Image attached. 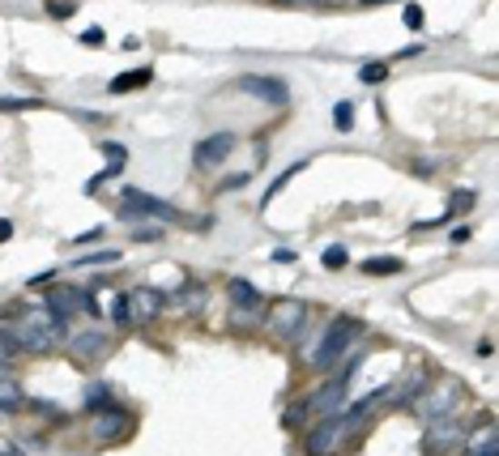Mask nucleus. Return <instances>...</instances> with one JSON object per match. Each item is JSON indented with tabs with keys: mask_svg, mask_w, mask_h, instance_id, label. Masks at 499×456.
<instances>
[{
	"mask_svg": "<svg viewBox=\"0 0 499 456\" xmlns=\"http://www.w3.org/2000/svg\"><path fill=\"white\" fill-rule=\"evenodd\" d=\"M354 337H359V324H354L350 316L333 320L329 329L320 332V350H312V362H316V367H333V362L346 354V346L354 342Z\"/></svg>",
	"mask_w": 499,
	"mask_h": 456,
	"instance_id": "obj_1",
	"label": "nucleus"
},
{
	"mask_svg": "<svg viewBox=\"0 0 499 456\" xmlns=\"http://www.w3.org/2000/svg\"><path fill=\"white\" fill-rule=\"evenodd\" d=\"M307 320V303L304 299H277L269 312H264V329L277 332V337H299Z\"/></svg>",
	"mask_w": 499,
	"mask_h": 456,
	"instance_id": "obj_2",
	"label": "nucleus"
},
{
	"mask_svg": "<svg viewBox=\"0 0 499 456\" xmlns=\"http://www.w3.org/2000/svg\"><path fill=\"white\" fill-rule=\"evenodd\" d=\"M125 201H120V209H125L128 218H163V222H180L184 213L175 205H166V201H158V196L141 193V188H125Z\"/></svg>",
	"mask_w": 499,
	"mask_h": 456,
	"instance_id": "obj_3",
	"label": "nucleus"
},
{
	"mask_svg": "<svg viewBox=\"0 0 499 456\" xmlns=\"http://www.w3.org/2000/svg\"><path fill=\"white\" fill-rule=\"evenodd\" d=\"M461 397V384L457 380H440V388H431V392H418V414L427 418V422H435V418H448L453 414V405H457Z\"/></svg>",
	"mask_w": 499,
	"mask_h": 456,
	"instance_id": "obj_4",
	"label": "nucleus"
},
{
	"mask_svg": "<svg viewBox=\"0 0 499 456\" xmlns=\"http://www.w3.org/2000/svg\"><path fill=\"white\" fill-rule=\"evenodd\" d=\"M461 440H465V431H461L453 418H435V422L427 427V435H423V452L444 456V452H453Z\"/></svg>",
	"mask_w": 499,
	"mask_h": 456,
	"instance_id": "obj_5",
	"label": "nucleus"
},
{
	"mask_svg": "<svg viewBox=\"0 0 499 456\" xmlns=\"http://www.w3.org/2000/svg\"><path fill=\"white\" fill-rule=\"evenodd\" d=\"M90 431H95V440H98V443H115V440H125L128 431H133V418H128L125 410L107 405V410H98V414H95Z\"/></svg>",
	"mask_w": 499,
	"mask_h": 456,
	"instance_id": "obj_6",
	"label": "nucleus"
},
{
	"mask_svg": "<svg viewBox=\"0 0 499 456\" xmlns=\"http://www.w3.org/2000/svg\"><path fill=\"white\" fill-rule=\"evenodd\" d=\"M239 90H248L252 98H261V103H274V107H282V103L291 98L286 82H277V77H256V73H244V77H239Z\"/></svg>",
	"mask_w": 499,
	"mask_h": 456,
	"instance_id": "obj_7",
	"label": "nucleus"
},
{
	"mask_svg": "<svg viewBox=\"0 0 499 456\" xmlns=\"http://www.w3.org/2000/svg\"><path fill=\"white\" fill-rule=\"evenodd\" d=\"M235 150V133H214V137L205 141H196V150H193V163L196 166H218L226 154Z\"/></svg>",
	"mask_w": 499,
	"mask_h": 456,
	"instance_id": "obj_8",
	"label": "nucleus"
},
{
	"mask_svg": "<svg viewBox=\"0 0 499 456\" xmlns=\"http://www.w3.org/2000/svg\"><path fill=\"white\" fill-rule=\"evenodd\" d=\"M128 307H133V320H137V324H150L154 316H163V294L150 291V286H141V291L128 294Z\"/></svg>",
	"mask_w": 499,
	"mask_h": 456,
	"instance_id": "obj_9",
	"label": "nucleus"
},
{
	"mask_svg": "<svg viewBox=\"0 0 499 456\" xmlns=\"http://www.w3.org/2000/svg\"><path fill=\"white\" fill-rule=\"evenodd\" d=\"M43 307H47L55 320H69L73 312H85V294H77V291H52L47 299H43Z\"/></svg>",
	"mask_w": 499,
	"mask_h": 456,
	"instance_id": "obj_10",
	"label": "nucleus"
},
{
	"mask_svg": "<svg viewBox=\"0 0 499 456\" xmlns=\"http://www.w3.org/2000/svg\"><path fill=\"white\" fill-rule=\"evenodd\" d=\"M107 350H111V337L107 332H98V329L73 337V354H77V359H103Z\"/></svg>",
	"mask_w": 499,
	"mask_h": 456,
	"instance_id": "obj_11",
	"label": "nucleus"
},
{
	"mask_svg": "<svg viewBox=\"0 0 499 456\" xmlns=\"http://www.w3.org/2000/svg\"><path fill=\"white\" fill-rule=\"evenodd\" d=\"M431 375H427V367H414V372H410V380H405V384H397L393 388V397H397V401L393 405H410L418 397V392H423V384H427Z\"/></svg>",
	"mask_w": 499,
	"mask_h": 456,
	"instance_id": "obj_12",
	"label": "nucleus"
},
{
	"mask_svg": "<svg viewBox=\"0 0 499 456\" xmlns=\"http://www.w3.org/2000/svg\"><path fill=\"white\" fill-rule=\"evenodd\" d=\"M405 264L397 261V256H372V261H363V273H372V277H393V273H402Z\"/></svg>",
	"mask_w": 499,
	"mask_h": 456,
	"instance_id": "obj_13",
	"label": "nucleus"
},
{
	"mask_svg": "<svg viewBox=\"0 0 499 456\" xmlns=\"http://www.w3.org/2000/svg\"><path fill=\"white\" fill-rule=\"evenodd\" d=\"M231 299H235V307H256V303H261L256 286H252V282H244V277H231Z\"/></svg>",
	"mask_w": 499,
	"mask_h": 456,
	"instance_id": "obj_14",
	"label": "nucleus"
},
{
	"mask_svg": "<svg viewBox=\"0 0 499 456\" xmlns=\"http://www.w3.org/2000/svg\"><path fill=\"white\" fill-rule=\"evenodd\" d=\"M154 73L150 69H137V73H120L115 82H111V94H125V90H137V85H150Z\"/></svg>",
	"mask_w": 499,
	"mask_h": 456,
	"instance_id": "obj_15",
	"label": "nucleus"
},
{
	"mask_svg": "<svg viewBox=\"0 0 499 456\" xmlns=\"http://www.w3.org/2000/svg\"><path fill=\"white\" fill-rule=\"evenodd\" d=\"M465 456H495V431L491 427L478 431V435L465 443Z\"/></svg>",
	"mask_w": 499,
	"mask_h": 456,
	"instance_id": "obj_16",
	"label": "nucleus"
},
{
	"mask_svg": "<svg viewBox=\"0 0 499 456\" xmlns=\"http://www.w3.org/2000/svg\"><path fill=\"white\" fill-rule=\"evenodd\" d=\"M17 405H22V388L5 375V380H0V410H17Z\"/></svg>",
	"mask_w": 499,
	"mask_h": 456,
	"instance_id": "obj_17",
	"label": "nucleus"
},
{
	"mask_svg": "<svg viewBox=\"0 0 499 456\" xmlns=\"http://www.w3.org/2000/svg\"><path fill=\"white\" fill-rule=\"evenodd\" d=\"M107 388H103V384H90V388H85V410H90V414H98V410H107Z\"/></svg>",
	"mask_w": 499,
	"mask_h": 456,
	"instance_id": "obj_18",
	"label": "nucleus"
},
{
	"mask_svg": "<svg viewBox=\"0 0 499 456\" xmlns=\"http://www.w3.org/2000/svg\"><path fill=\"white\" fill-rule=\"evenodd\" d=\"M17 354H22V346H17V337L9 329H0V362H14Z\"/></svg>",
	"mask_w": 499,
	"mask_h": 456,
	"instance_id": "obj_19",
	"label": "nucleus"
},
{
	"mask_svg": "<svg viewBox=\"0 0 499 456\" xmlns=\"http://www.w3.org/2000/svg\"><path fill=\"white\" fill-rule=\"evenodd\" d=\"M333 120H337L342 133H350V124H354V107H350V103H337V107H333Z\"/></svg>",
	"mask_w": 499,
	"mask_h": 456,
	"instance_id": "obj_20",
	"label": "nucleus"
},
{
	"mask_svg": "<svg viewBox=\"0 0 499 456\" xmlns=\"http://www.w3.org/2000/svg\"><path fill=\"white\" fill-rule=\"evenodd\" d=\"M384 77H388V69H384V64H363V69H359V82H367V85L384 82Z\"/></svg>",
	"mask_w": 499,
	"mask_h": 456,
	"instance_id": "obj_21",
	"label": "nucleus"
},
{
	"mask_svg": "<svg viewBox=\"0 0 499 456\" xmlns=\"http://www.w3.org/2000/svg\"><path fill=\"white\" fill-rule=\"evenodd\" d=\"M470 205H474V193H465V188H461V193H453V205H448V213H465Z\"/></svg>",
	"mask_w": 499,
	"mask_h": 456,
	"instance_id": "obj_22",
	"label": "nucleus"
},
{
	"mask_svg": "<svg viewBox=\"0 0 499 456\" xmlns=\"http://www.w3.org/2000/svg\"><path fill=\"white\" fill-rule=\"evenodd\" d=\"M115 324H133V307H128V294L115 299Z\"/></svg>",
	"mask_w": 499,
	"mask_h": 456,
	"instance_id": "obj_23",
	"label": "nucleus"
},
{
	"mask_svg": "<svg viewBox=\"0 0 499 456\" xmlns=\"http://www.w3.org/2000/svg\"><path fill=\"white\" fill-rule=\"evenodd\" d=\"M120 256V252H98V256H85V261H77V269H95V264H111Z\"/></svg>",
	"mask_w": 499,
	"mask_h": 456,
	"instance_id": "obj_24",
	"label": "nucleus"
},
{
	"mask_svg": "<svg viewBox=\"0 0 499 456\" xmlns=\"http://www.w3.org/2000/svg\"><path fill=\"white\" fill-rule=\"evenodd\" d=\"M346 264V248H329L324 252V269H342Z\"/></svg>",
	"mask_w": 499,
	"mask_h": 456,
	"instance_id": "obj_25",
	"label": "nucleus"
},
{
	"mask_svg": "<svg viewBox=\"0 0 499 456\" xmlns=\"http://www.w3.org/2000/svg\"><path fill=\"white\" fill-rule=\"evenodd\" d=\"M35 107V98H0V111H26Z\"/></svg>",
	"mask_w": 499,
	"mask_h": 456,
	"instance_id": "obj_26",
	"label": "nucleus"
},
{
	"mask_svg": "<svg viewBox=\"0 0 499 456\" xmlns=\"http://www.w3.org/2000/svg\"><path fill=\"white\" fill-rule=\"evenodd\" d=\"M405 26L423 30V9H418V5H405Z\"/></svg>",
	"mask_w": 499,
	"mask_h": 456,
	"instance_id": "obj_27",
	"label": "nucleus"
},
{
	"mask_svg": "<svg viewBox=\"0 0 499 456\" xmlns=\"http://www.w3.org/2000/svg\"><path fill=\"white\" fill-rule=\"evenodd\" d=\"M47 14H52V17H69L73 14V0H52V5H47Z\"/></svg>",
	"mask_w": 499,
	"mask_h": 456,
	"instance_id": "obj_28",
	"label": "nucleus"
},
{
	"mask_svg": "<svg viewBox=\"0 0 499 456\" xmlns=\"http://www.w3.org/2000/svg\"><path fill=\"white\" fill-rule=\"evenodd\" d=\"M282 5H299V9H329L337 0H282Z\"/></svg>",
	"mask_w": 499,
	"mask_h": 456,
	"instance_id": "obj_29",
	"label": "nucleus"
},
{
	"mask_svg": "<svg viewBox=\"0 0 499 456\" xmlns=\"http://www.w3.org/2000/svg\"><path fill=\"white\" fill-rule=\"evenodd\" d=\"M9 235H14V222H9V218H0V243H5Z\"/></svg>",
	"mask_w": 499,
	"mask_h": 456,
	"instance_id": "obj_30",
	"label": "nucleus"
},
{
	"mask_svg": "<svg viewBox=\"0 0 499 456\" xmlns=\"http://www.w3.org/2000/svg\"><path fill=\"white\" fill-rule=\"evenodd\" d=\"M82 43H95V47H98V43H103V30H85Z\"/></svg>",
	"mask_w": 499,
	"mask_h": 456,
	"instance_id": "obj_31",
	"label": "nucleus"
},
{
	"mask_svg": "<svg viewBox=\"0 0 499 456\" xmlns=\"http://www.w3.org/2000/svg\"><path fill=\"white\" fill-rule=\"evenodd\" d=\"M90 239H103V226H95V231H85V235H77V243H90Z\"/></svg>",
	"mask_w": 499,
	"mask_h": 456,
	"instance_id": "obj_32",
	"label": "nucleus"
},
{
	"mask_svg": "<svg viewBox=\"0 0 499 456\" xmlns=\"http://www.w3.org/2000/svg\"><path fill=\"white\" fill-rule=\"evenodd\" d=\"M5 375H9V362H0V380H5Z\"/></svg>",
	"mask_w": 499,
	"mask_h": 456,
	"instance_id": "obj_33",
	"label": "nucleus"
},
{
	"mask_svg": "<svg viewBox=\"0 0 499 456\" xmlns=\"http://www.w3.org/2000/svg\"><path fill=\"white\" fill-rule=\"evenodd\" d=\"M363 5H388V0H363Z\"/></svg>",
	"mask_w": 499,
	"mask_h": 456,
	"instance_id": "obj_34",
	"label": "nucleus"
}]
</instances>
